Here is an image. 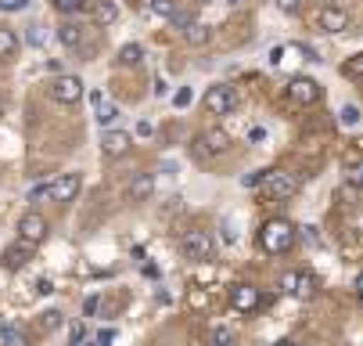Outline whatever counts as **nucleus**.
<instances>
[{
  "mask_svg": "<svg viewBox=\"0 0 363 346\" xmlns=\"http://www.w3.org/2000/svg\"><path fill=\"white\" fill-rule=\"evenodd\" d=\"M0 342L4 346H29V335L15 325H0Z\"/></svg>",
  "mask_w": 363,
  "mask_h": 346,
  "instance_id": "6ab92c4d",
  "label": "nucleus"
},
{
  "mask_svg": "<svg viewBox=\"0 0 363 346\" xmlns=\"http://www.w3.org/2000/svg\"><path fill=\"white\" fill-rule=\"evenodd\" d=\"M356 296L363 300V271H359V278H356Z\"/></svg>",
  "mask_w": 363,
  "mask_h": 346,
  "instance_id": "37998d69",
  "label": "nucleus"
},
{
  "mask_svg": "<svg viewBox=\"0 0 363 346\" xmlns=\"http://www.w3.org/2000/svg\"><path fill=\"white\" fill-rule=\"evenodd\" d=\"M230 4H238V0H230Z\"/></svg>",
  "mask_w": 363,
  "mask_h": 346,
  "instance_id": "49530a36",
  "label": "nucleus"
},
{
  "mask_svg": "<svg viewBox=\"0 0 363 346\" xmlns=\"http://www.w3.org/2000/svg\"><path fill=\"white\" fill-rule=\"evenodd\" d=\"M201 4H205V0H201Z\"/></svg>",
  "mask_w": 363,
  "mask_h": 346,
  "instance_id": "de8ad7c7",
  "label": "nucleus"
},
{
  "mask_svg": "<svg viewBox=\"0 0 363 346\" xmlns=\"http://www.w3.org/2000/svg\"><path fill=\"white\" fill-rule=\"evenodd\" d=\"M209 303V296H205L201 288H191V307H205Z\"/></svg>",
  "mask_w": 363,
  "mask_h": 346,
  "instance_id": "e433bc0d",
  "label": "nucleus"
},
{
  "mask_svg": "<svg viewBox=\"0 0 363 346\" xmlns=\"http://www.w3.org/2000/svg\"><path fill=\"white\" fill-rule=\"evenodd\" d=\"M97 307H101V296H90V300L83 303V314H86V318H94V314H97Z\"/></svg>",
  "mask_w": 363,
  "mask_h": 346,
  "instance_id": "c9c22d12",
  "label": "nucleus"
},
{
  "mask_svg": "<svg viewBox=\"0 0 363 346\" xmlns=\"http://www.w3.org/2000/svg\"><path fill=\"white\" fill-rule=\"evenodd\" d=\"M101 148H105V156H126L130 152V134L126 130H105Z\"/></svg>",
  "mask_w": 363,
  "mask_h": 346,
  "instance_id": "ddd939ff",
  "label": "nucleus"
},
{
  "mask_svg": "<svg viewBox=\"0 0 363 346\" xmlns=\"http://www.w3.org/2000/svg\"><path fill=\"white\" fill-rule=\"evenodd\" d=\"M288 97L295 105H317L320 97H324V90H320V83L317 80H309V76H295L291 83H288Z\"/></svg>",
  "mask_w": 363,
  "mask_h": 346,
  "instance_id": "39448f33",
  "label": "nucleus"
},
{
  "mask_svg": "<svg viewBox=\"0 0 363 346\" xmlns=\"http://www.w3.org/2000/svg\"><path fill=\"white\" fill-rule=\"evenodd\" d=\"M230 307L238 314H252L259 307V288L255 285H234L230 288Z\"/></svg>",
  "mask_w": 363,
  "mask_h": 346,
  "instance_id": "9b49d317",
  "label": "nucleus"
},
{
  "mask_svg": "<svg viewBox=\"0 0 363 346\" xmlns=\"http://www.w3.org/2000/svg\"><path fill=\"white\" fill-rule=\"evenodd\" d=\"M277 346H306V342H288V339H284V342H277Z\"/></svg>",
  "mask_w": 363,
  "mask_h": 346,
  "instance_id": "c03bdc74",
  "label": "nucleus"
},
{
  "mask_svg": "<svg viewBox=\"0 0 363 346\" xmlns=\"http://www.w3.org/2000/svg\"><path fill=\"white\" fill-rule=\"evenodd\" d=\"M43 40H47V33H43V26H36V29H29V43H33V47H43Z\"/></svg>",
  "mask_w": 363,
  "mask_h": 346,
  "instance_id": "f704fd0d",
  "label": "nucleus"
},
{
  "mask_svg": "<svg viewBox=\"0 0 363 346\" xmlns=\"http://www.w3.org/2000/svg\"><path fill=\"white\" fill-rule=\"evenodd\" d=\"M83 335H86V325H79V321H76V325L69 328V346H79V342H83Z\"/></svg>",
  "mask_w": 363,
  "mask_h": 346,
  "instance_id": "473e14b6",
  "label": "nucleus"
},
{
  "mask_svg": "<svg viewBox=\"0 0 363 346\" xmlns=\"http://www.w3.org/2000/svg\"><path fill=\"white\" fill-rule=\"evenodd\" d=\"M15 51H18V36H15V29H0V58H15Z\"/></svg>",
  "mask_w": 363,
  "mask_h": 346,
  "instance_id": "aec40b11",
  "label": "nucleus"
},
{
  "mask_svg": "<svg viewBox=\"0 0 363 346\" xmlns=\"http://www.w3.org/2000/svg\"><path fill=\"white\" fill-rule=\"evenodd\" d=\"M205 109H209L213 116H230V112L238 109V94H234V87H227V83L209 87V90H205Z\"/></svg>",
  "mask_w": 363,
  "mask_h": 346,
  "instance_id": "20e7f679",
  "label": "nucleus"
},
{
  "mask_svg": "<svg viewBox=\"0 0 363 346\" xmlns=\"http://www.w3.org/2000/svg\"><path fill=\"white\" fill-rule=\"evenodd\" d=\"M198 144H201V152H209V156H223L227 148H230V137H227V130L213 126V130H205L198 137Z\"/></svg>",
  "mask_w": 363,
  "mask_h": 346,
  "instance_id": "f8f14e48",
  "label": "nucleus"
},
{
  "mask_svg": "<svg viewBox=\"0 0 363 346\" xmlns=\"http://www.w3.org/2000/svg\"><path fill=\"white\" fill-rule=\"evenodd\" d=\"M40 325H43V332H55V328L62 325V310H47Z\"/></svg>",
  "mask_w": 363,
  "mask_h": 346,
  "instance_id": "c756f323",
  "label": "nucleus"
},
{
  "mask_svg": "<svg viewBox=\"0 0 363 346\" xmlns=\"http://www.w3.org/2000/svg\"><path fill=\"white\" fill-rule=\"evenodd\" d=\"M43 195H50V180H40V184H33V188L26 191V199H29V202H40Z\"/></svg>",
  "mask_w": 363,
  "mask_h": 346,
  "instance_id": "cd10ccee",
  "label": "nucleus"
},
{
  "mask_svg": "<svg viewBox=\"0 0 363 346\" xmlns=\"http://www.w3.org/2000/svg\"><path fill=\"white\" fill-rule=\"evenodd\" d=\"M177 11V0H151V15H159V18H169Z\"/></svg>",
  "mask_w": 363,
  "mask_h": 346,
  "instance_id": "bb28decb",
  "label": "nucleus"
},
{
  "mask_svg": "<svg viewBox=\"0 0 363 346\" xmlns=\"http://www.w3.org/2000/svg\"><path fill=\"white\" fill-rule=\"evenodd\" d=\"M116 18H119V8L112 0H94V22L97 26H112Z\"/></svg>",
  "mask_w": 363,
  "mask_h": 346,
  "instance_id": "dca6fc26",
  "label": "nucleus"
},
{
  "mask_svg": "<svg viewBox=\"0 0 363 346\" xmlns=\"http://www.w3.org/2000/svg\"><path fill=\"white\" fill-rule=\"evenodd\" d=\"M180 249H184L187 260L205 264V260H213V253H216V238H213V231H205V227H191L180 238Z\"/></svg>",
  "mask_w": 363,
  "mask_h": 346,
  "instance_id": "f03ea898",
  "label": "nucleus"
},
{
  "mask_svg": "<svg viewBox=\"0 0 363 346\" xmlns=\"http://www.w3.org/2000/svg\"><path fill=\"white\" fill-rule=\"evenodd\" d=\"M345 184H349V188H363V166L349 170V173H345Z\"/></svg>",
  "mask_w": 363,
  "mask_h": 346,
  "instance_id": "72a5a7b5",
  "label": "nucleus"
},
{
  "mask_svg": "<svg viewBox=\"0 0 363 346\" xmlns=\"http://www.w3.org/2000/svg\"><path fill=\"white\" fill-rule=\"evenodd\" d=\"M295 238H298V227L291 220H267L259 227V249L270 253V256H281L295 245Z\"/></svg>",
  "mask_w": 363,
  "mask_h": 346,
  "instance_id": "f257e3e1",
  "label": "nucleus"
},
{
  "mask_svg": "<svg viewBox=\"0 0 363 346\" xmlns=\"http://www.w3.org/2000/svg\"><path fill=\"white\" fill-rule=\"evenodd\" d=\"M213 346H234V328L230 325H216L213 328Z\"/></svg>",
  "mask_w": 363,
  "mask_h": 346,
  "instance_id": "b1692460",
  "label": "nucleus"
},
{
  "mask_svg": "<svg viewBox=\"0 0 363 346\" xmlns=\"http://www.w3.org/2000/svg\"><path fill=\"white\" fill-rule=\"evenodd\" d=\"M281 288H284V292L295 288V271H291V274H281Z\"/></svg>",
  "mask_w": 363,
  "mask_h": 346,
  "instance_id": "a19ab883",
  "label": "nucleus"
},
{
  "mask_svg": "<svg viewBox=\"0 0 363 346\" xmlns=\"http://www.w3.org/2000/svg\"><path fill=\"white\" fill-rule=\"evenodd\" d=\"M79 188H83L79 173H62L58 180H50V199H55V202H76Z\"/></svg>",
  "mask_w": 363,
  "mask_h": 346,
  "instance_id": "0eeeda50",
  "label": "nucleus"
},
{
  "mask_svg": "<svg viewBox=\"0 0 363 346\" xmlns=\"http://www.w3.org/2000/svg\"><path fill=\"white\" fill-rule=\"evenodd\" d=\"M342 76H349V80L363 76V55H352V58H345V62H342Z\"/></svg>",
  "mask_w": 363,
  "mask_h": 346,
  "instance_id": "393cba45",
  "label": "nucleus"
},
{
  "mask_svg": "<svg viewBox=\"0 0 363 346\" xmlns=\"http://www.w3.org/2000/svg\"><path fill=\"white\" fill-rule=\"evenodd\" d=\"M317 29L320 33H342V29H349V15L338 8V4H328V8H320V15H317Z\"/></svg>",
  "mask_w": 363,
  "mask_h": 346,
  "instance_id": "1a4fd4ad",
  "label": "nucleus"
},
{
  "mask_svg": "<svg viewBox=\"0 0 363 346\" xmlns=\"http://www.w3.org/2000/svg\"><path fill=\"white\" fill-rule=\"evenodd\" d=\"M119 119V105H112V102H97V123L101 126H112Z\"/></svg>",
  "mask_w": 363,
  "mask_h": 346,
  "instance_id": "412c9836",
  "label": "nucleus"
},
{
  "mask_svg": "<svg viewBox=\"0 0 363 346\" xmlns=\"http://www.w3.org/2000/svg\"><path fill=\"white\" fill-rule=\"evenodd\" d=\"M248 141H252V144H263V141H267V130H263V126H252V130H248Z\"/></svg>",
  "mask_w": 363,
  "mask_h": 346,
  "instance_id": "4c0bfd02",
  "label": "nucleus"
},
{
  "mask_svg": "<svg viewBox=\"0 0 363 346\" xmlns=\"http://www.w3.org/2000/svg\"><path fill=\"white\" fill-rule=\"evenodd\" d=\"M140 58H144V47L140 43H126L123 51H119V65H140Z\"/></svg>",
  "mask_w": 363,
  "mask_h": 346,
  "instance_id": "4be33fe9",
  "label": "nucleus"
},
{
  "mask_svg": "<svg viewBox=\"0 0 363 346\" xmlns=\"http://www.w3.org/2000/svg\"><path fill=\"white\" fill-rule=\"evenodd\" d=\"M18 238L29 242V245H40V242L47 238V220H43L40 213H26V217L18 220Z\"/></svg>",
  "mask_w": 363,
  "mask_h": 346,
  "instance_id": "9d476101",
  "label": "nucleus"
},
{
  "mask_svg": "<svg viewBox=\"0 0 363 346\" xmlns=\"http://www.w3.org/2000/svg\"><path fill=\"white\" fill-rule=\"evenodd\" d=\"M169 22H173V29H180V33H184V29H187V26L194 22V15H191V11H180V8H177V11L169 15Z\"/></svg>",
  "mask_w": 363,
  "mask_h": 346,
  "instance_id": "c85d7f7f",
  "label": "nucleus"
},
{
  "mask_svg": "<svg viewBox=\"0 0 363 346\" xmlns=\"http://www.w3.org/2000/svg\"><path fill=\"white\" fill-rule=\"evenodd\" d=\"M317 278L309 274V271H295V288H291V296H298V300H313L317 296Z\"/></svg>",
  "mask_w": 363,
  "mask_h": 346,
  "instance_id": "4468645a",
  "label": "nucleus"
},
{
  "mask_svg": "<svg viewBox=\"0 0 363 346\" xmlns=\"http://www.w3.org/2000/svg\"><path fill=\"white\" fill-rule=\"evenodd\" d=\"M209 36H213V29H209V26H201L198 18H194V22H191V26L184 29V40H187L191 47H201V43H209Z\"/></svg>",
  "mask_w": 363,
  "mask_h": 346,
  "instance_id": "f3484780",
  "label": "nucleus"
},
{
  "mask_svg": "<svg viewBox=\"0 0 363 346\" xmlns=\"http://www.w3.org/2000/svg\"><path fill=\"white\" fill-rule=\"evenodd\" d=\"M173 105H177V109H187V105H191V87H180V90L173 94Z\"/></svg>",
  "mask_w": 363,
  "mask_h": 346,
  "instance_id": "2f4dec72",
  "label": "nucleus"
},
{
  "mask_svg": "<svg viewBox=\"0 0 363 346\" xmlns=\"http://www.w3.org/2000/svg\"><path fill=\"white\" fill-rule=\"evenodd\" d=\"M50 94H55V102H62V105H76L79 97H83V80L79 76H69V72H62V80L50 87Z\"/></svg>",
  "mask_w": 363,
  "mask_h": 346,
  "instance_id": "6e6552de",
  "label": "nucleus"
},
{
  "mask_svg": "<svg viewBox=\"0 0 363 346\" xmlns=\"http://www.w3.org/2000/svg\"><path fill=\"white\" fill-rule=\"evenodd\" d=\"M259 188H263L267 199H291L298 191V177L288 173V170H270V173L259 177Z\"/></svg>",
  "mask_w": 363,
  "mask_h": 346,
  "instance_id": "7ed1b4c3",
  "label": "nucleus"
},
{
  "mask_svg": "<svg viewBox=\"0 0 363 346\" xmlns=\"http://www.w3.org/2000/svg\"><path fill=\"white\" fill-rule=\"evenodd\" d=\"M36 292H40V296H50V292H55V285H50L47 278H40V281H36Z\"/></svg>",
  "mask_w": 363,
  "mask_h": 346,
  "instance_id": "ea45409f",
  "label": "nucleus"
},
{
  "mask_svg": "<svg viewBox=\"0 0 363 346\" xmlns=\"http://www.w3.org/2000/svg\"><path fill=\"white\" fill-rule=\"evenodd\" d=\"M33 249H36V245H29V242H22V238H18L15 245H8V249L0 253V267L11 271V274H15V271H22V267L33 260Z\"/></svg>",
  "mask_w": 363,
  "mask_h": 346,
  "instance_id": "423d86ee",
  "label": "nucleus"
},
{
  "mask_svg": "<svg viewBox=\"0 0 363 346\" xmlns=\"http://www.w3.org/2000/svg\"><path fill=\"white\" fill-rule=\"evenodd\" d=\"M55 8H58L62 15H79V11L90 8V0H55Z\"/></svg>",
  "mask_w": 363,
  "mask_h": 346,
  "instance_id": "5701e85b",
  "label": "nucleus"
},
{
  "mask_svg": "<svg viewBox=\"0 0 363 346\" xmlns=\"http://www.w3.org/2000/svg\"><path fill=\"white\" fill-rule=\"evenodd\" d=\"M151 191H155V177H151V173H137V177L130 180V199H133V202H147Z\"/></svg>",
  "mask_w": 363,
  "mask_h": 346,
  "instance_id": "2eb2a0df",
  "label": "nucleus"
},
{
  "mask_svg": "<svg viewBox=\"0 0 363 346\" xmlns=\"http://www.w3.org/2000/svg\"><path fill=\"white\" fill-rule=\"evenodd\" d=\"M277 11H284V15H298V11H302V0H277Z\"/></svg>",
  "mask_w": 363,
  "mask_h": 346,
  "instance_id": "7c9ffc66",
  "label": "nucleus"
},
{
  "mask_svg": "<svg viewBox=\"0 0 363 346\" xmlns=\"http://www.w3.org/2000/svg\"><path fill=\"white\" fill-rule=\"evenodd\" d=\"M0 116H4V97H0Z\"/></svg>",
  "mask_w": 363,
  "mask_h": 346,
  "instance_id": "a18cd8bd",
  "label": "nucleus"
},
{
  "mask_svg": "<svg viewBox=\"0 0 363 346\" xmlns=\"http://www.w3.org/2000/svg\"><path fill=\"white\" fill-rule=\"evenodd\" d=\"M112 339H116V332H112V328H105V332H101V335H97V342H101V346H108Z\"/></svg>",
  "mask_w": 363,
  "mask_h": 346,
  "instance_id": "79ce46f5",
  "label": "nucleus"
},
{
  "mask_svg": "<svg viewBox=\"0 0 363 346\" xmlns=\"http://www.w3.org/2000/svg\"><path fill=\"white\" fill-rule=\"evenodd\" d=\"M58 40H62L65 47H72V51H76V47L83 43V26H76V22H65V26L58 29Z\"/></svg>",
  "mask_w": 363,
  "mask_h": 346,
  "instance_id": "a211bd4d",
  "label": "nucleus"
},
{
  "mask_svg": "<svg viewBox=\"0 0 363 346\" xmlns=\"http://www.w3.org/2000/svg\"><path fill=\"white\" fill-rule=\"evenodd\" d=\"M284 55H288V47H274V51H270V65H281Z\"/></svg>",
  "mask_w": 363,
  "mask_h": 346,
  "instance_id": "58836bf2",
  "label": "nucleus"
},
{
  "mask_svg": "<svg viewBox=\"0 0 363 346\" xmlns=\"http://www.w3.org/2000/svg\"><path fill=\"white\" fill-rule=\"evenodd\" d=\"M359 119H363V112H359L356 105H342V112H338V123H342V126H356Z\"/></svg>",
  "mask_w": 363,
  "mask_h": 346,
  "instance_id": "a878e982",
  "label": "nucleus"
}]
</instances>
